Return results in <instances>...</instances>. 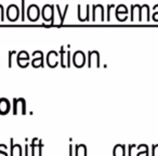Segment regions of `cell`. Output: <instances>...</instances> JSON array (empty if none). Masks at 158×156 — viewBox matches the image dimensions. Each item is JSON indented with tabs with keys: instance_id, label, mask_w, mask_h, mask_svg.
<instances>
[{
	"instance_id": "obj_15",
	"label": "cell",
	"mask_w": 158,
	"mask_h": 156,
	"mask_svg": "<svg viewBox=\"0 0 158 156\" xmlns=\"http://www.w3.org/2000/svg\"><path fill=\"white\" fill-rule=\"evenodd\" d=\"M18 60L21 59V60H28L29 61V54L26 52V51H20V52L18 53Z\"/></svg>"
},
{
	"instance_id": "obj_16",
	"label": "cell",
	"mask_w": 158,
	"mask_h": 156,
	"mask_svg": "<svg viewBox=\"0 0 158 156\" xmlns=\"http://www.w3.org/2000/svg\"><path fill=\"white\" fill-rule=\"evenodd\" d=\"M15 55H18L15 51H10L9 52V55H8V57H9V67H12V66H13V63H12V62H13V57H15Z\"/></svg>"
},
{
	"instance_id": "obj_5",
	"label": "cell",
	"mask_w": 158,
	"mask_h": 156,
	"mask_svg": "<svg viewBox=\"0 0 158 156\" xmlns=\"http://www.w3.org/2000/svg\"><path fill=\"white\" fill-rule=\"evenodd\" d=\"M40 10L37 5H31L27 9V18L31 22H36L39 19Z\"/></svg>"
},
{
	"instance_id": "obj_14",
	"label": "cell",
	"mask_w": 158,
	"mask_h": 156,
	"mask_svg": "<svg viewBox=\"0 0 158 156\" xmlns=\"http://www.w3.org/2000/svg\"><path fill=\"white\" fill-rule=\"evenodd\" d=\"M76 156H86V146L85 145L76 146Z\"/></svg>"
},
{
	"instance_id": "obj_9",
	"label": "cell",
	"mask_w": 158,
	"mask_h": 156,
	"mask_svg": "<svg viewBox=\"0 0 158 156\" xmlns=\"http://www.w3.org/2000/svg\"><path fill=\"white\" fill-rule=\"evenodd\" d=\"M60 57H61V61L60 62H61L62 67H69L70 66V51H64V47H62Z\"/></svg>"
},
{
	"instance_id": "obj_1",
	"label": "cell",
	"mask_w": 158,
	"mask_h": 156,
	"mask_svg": "<svg viewBox=\"0 0 158 156\" xmlns=\"http://www.w3.org/2000/svg\"><path fill=\"white\" fill-rule=\"evenodd\" d=\"M54 7L52 5H46L44 6L41 11L42 19L44 21H51V25H54Z\"/></svg>"
},
{
	"instance_id": "obj_11",
	"label": "cell",
	"mask_w": 158,
	"mask_h": 156,
	"mask_svg": "<svg viewBox=\"0 0 158 156\" xmlns=\"http://www.w3.org/2000/svg\"><path fill=\"white\" fill-rule=\"evenodd\" d=\"M57 59H59V53L55 51H50L47 57V63L50 67H55L57 65Z\"/></svg>"
},
{
	"instance_id": "obj_3",
	"label": "cell",
	"mask_w": 158,
	"mask_h": 156,
	"mask_svg": "<svg viewBox=\"0 0 158 156\" xmlns=\"http://www.w3.org/2000/svg\"><path fill=\"white\" fill-rule=\"evenodd\" d=\"M92 21L93 22L104 21V7L102 5L92 6Z\"/></svg>"
},
{
	"instance_id": "obj_8",
	"label": "cell",
	"mask_w": 158,
	"mask_h": 156,
	"mask_svg": "<svg viewBox=\"0 0 158 156\" xmlns=\"http://www.w3.org/2000/svg\"><path fill=\"white\" fill-rule=\"evenodd\" d=\"M90 6L87 5L86 8H82L81 5H78V19L79 21L85 22V21H89L90 18Z\"/></svg>"
},
{
	"instance_id": "obj_19",
	"label": "cell",
	"mask_w": 158,
	"mask_h": 156,
	"mask_svg": "<svg viewBox=\"0 0 158 156\" xmlns=\"http://www.w3.org/2000/svg\"><path fill=\"white\" fill-rule=\"evenodd\" d=\"M114 7V6H107V21H110V9H112V8Z\"/></svg>"
},
{
	"instance_id": "obj_13",
	"label": "cell",
	"mask_w": 158,
	"mask_h": 156,
	"mask_svg": "<svg viewBox=\"0 0 158 156\" xmlns=\"http://www.w3.org/2000/svg\"><path fill=\"white\" fill-rule=\"evenodd\" d=\"M68 7H69V6L66 5L65 9H64V12L62 13L61 10H60V6H57V5L55 6V8H56V10H57V13H59V16H60V25H63L64 20H65V16H66V13H67V11H68Z\"/></svg>"
},
{
	"instance_id": "obj_2",
	"label": "cell",
	"mask_w": 158,
	"mask_h": 156,
	"mask_svg": "<svg viewBox=\"0 0 158 156\" xmlns=\"http://www.w3.org/2000/svg\"><path fill=\"white\" fill-rule=\"evenodd\" d=\"M6 14H7L8 20L11 22H15L20 18V9L16 5H10L6 11Z\"/></svg>"
},
{
	"instance_id": "obj_18",
	"label": "cell",
	"mask_w": 158,
	"mask_h": 156,
	"mask_svg": "<svg viewBox=\"0 0 158 156\" xmlns=\"http://www.w3.org/2000/svg\"><path fill=\"white\" fill-rule=\"evenodd\" d=\"M22 21H25V0H22Z\"/></svg>"
},
{
	"instance_id": "obj_12",
	"label": "cell",
	"mask_w": 158,
	"mask_h": 156,
	"mask_svg": "<svg viewBox=\"0 0 158 156\" xmlns=\"http://www.w3.org/2000/svg\"><path fill=\"white\" fill-rule=\"evenodd\" d=\"M10 111V103L7 99H0V114H7Z\"/></svg>"
},
{
	"instance_id": "obj_7",
	"label": "cell",
	"mask_w": 158,
	"mask_h": 156,
	"mask_svg": "<svg viewBox=\"0 0 158 156\" xmlns=\"http://www.w3.org/2000/svg\"><path fill=\"white\" fill-rule=\"evenodd\" d=\"M88 66L89 67L100 66V54L98 51H90L88 53Z\"/></svg>"
},
{
	"instance_id": "obj_4",
	"label": "cell",
	"mask_w": 158,
	"mask_h": 156,
	"mask_svg": "<svg viewBox=\"0 0 158 156\" xmlns=\"http://www.w3.org/2000/svg\"><path fill=\"white\" fill-rule=\"evenodd\" d=\"M26 112V102L24 99L13 100V113L14 114H25Z\"/></svg>"
},
{
	"instance_id": "obj_10",
	"label": "cell",
	"mask_w": 158,
	"mask_h": 156,
	"mask_svg": "<svg viewBox=\"0 0 158 156\" xmlns=\"http://www.w3.org/2000/svg\"><path fill=\"white\" fill-rule=\"evenodd\" d=\"M33 62H31V65L34 67H40V66H44V53L41 51L37 50L33 53Z\"/></svg>"
},
{
	"instance_id": "obj_6",
	"label": "cell",
	"mask_w": 158,
	"mask_h": 156,
	"mask_svg": "<svg viewBox=\"0 0 158 156\" xmlns=\"http://www.w3.org/2000/svg\"><path fill=\"white\" fill-rule=\"evenodd\" d=\"M73 63L76 67H82L86 63V55L82 51H76L73 55Z\"/></svg>"
},
{
	"instance_id": "obj_17",
	"label": "cell",
	"mask_w": 158,
	"mask_h": 156,
	"mask_svg": "<svg viewBox=\"0 0 158 156\" xmlns=\"http://www.w3.org/2000/svg\"><path fill=\"white\" fill-rule=\"evenodd\" d=\"M0 21L1 22L5 21V9H3L2 5H0Z\"/></svg>"
}]
</instances>
